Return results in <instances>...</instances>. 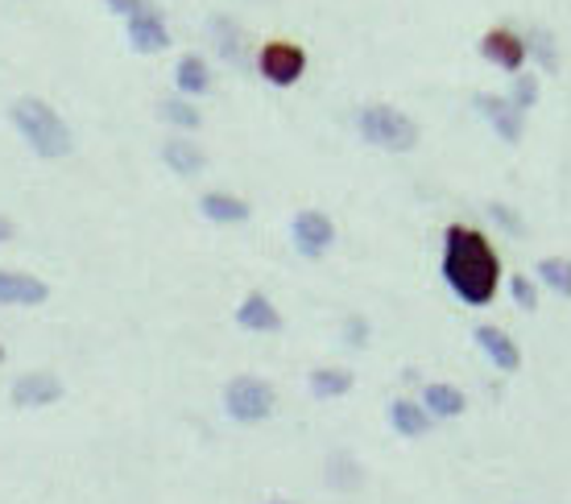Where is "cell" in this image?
I'll list each match as a JSON object with an SVG mask.
<instances>
[{
    "mask_svg": "<svg viewBox=\"0 0 571 504\" xmlns=\"http://www.w3.org/2000/svg\"><path fill=\"white\" fill-rule=\"evenodd\" d=\"M443 282L464 306H488L502 286V261L476 228L451 223L443 235Z\"/></svg>",
    "mask_w": 571,
    "mask_h": 504,
    "instance_id": "obj_1",
    "label": "cell"
},
{
    "mask_svg": "<svg viewBox=\"0 0 571 504\" xmlns=\"http://www.w3.org/2000/svg\"><path fill=\"white\" fill-rule=\"evenodd\" d=\"M9 120H13V129L30 141V150H34L37 157H67V153L75 150V136H70L67 120L58 117L46 100H37V96L13 100Z\"/></svg>",
    "mask_w": 571,
    "mask_h": 504,
    "instance_id": "obj_2",
    "label": "cell"
},
{
    "mask_svg": "<svg viewBox=\"0 0 571 504\" xmlns=\"http://www.w3.org/2000/svg\"><path fill=\"white\" fill-rule=\"evenodd\" d=\"M356 129L369 145L389 153H410L418 145V124L406 112L389 108V103H369L356 112Z\"/></svg>",
    "mask_w": 571,
    "mask_h": 504,
    "instance_id": "obj_3",
    "label": "cell"
},
{
    "mask_svg": "<svg viewBox=\"0 0 571 504\" xmlns=\"http://www.w3.org/2000/svg\"><path fill=\"white\" fill-rule=\"evenodd\" d=\"M277 405V393L270 381H261V376H237V381H228L224 388V409L232 421H241V426H257L274 414Z\"/></svg>",
    "mask_w": 571,
    "mask_h": 504,
    "instance_id": "obj_4",
    "label": "cell"
},
{
    "mask_svg": "<svg viewBox=\"0 0 571 504\" xmlns=\"http://www.w3.org/2000/svg\"><path fill=\"white\" fill-rule=\"evenodd\" d=\"M257 70L265 84L290 87V84H298L303 70H307V51L295 46V42H265L257 54Z\"/></svg>",
    "mask_w": 571,
    "mask_h": 504,
    "instance_id": "obj_5",
    "label": "cell"
},
{
    "mask_svg": "<svg viewBox=\"0 0 571 504\" xmlns=\"http://www.w3.org/2000/svg\"><path fill=\"white\" fill-rule=\"evenodd\" d=\"M472 103H476V112L488 120V129L502 136L505 145H518L521 133H526V112L514 108L509 96H488V91H481Z\"/></svg>",
    "mask_w": 571,
    "mask_h": 504,
    "instance_id": "obj_6",
    "label": "cell"
},
{
    "mask_svg": "<svg viewBox=\"0 0 571 504\" xmlns=\"http://www.w3.org/2000/svg\"><path fill=\"white\" fill-rule=\"evenodd\" d=\"M481 54H485L493 67L509 70V75H521V63L530 58V54H526V37L514 34L509 25H497V30H488V34L481 37Z\"/></svg>",
    "mask_w": 571,
    "mask_h": 504,
    "instance_id": "obj_7",
    "label": "cell"
},
{
    "mask_svg": "<svg viewBox=\"0 0 571 504\" xmlns=\"http://www.w3.org/2000/svg\"><path fill=\"white\" fill-rule=\"evenodd\" d=\"M290 235H295V249L315 261V256H323L331 249L336 228H331V219L323 211H298L295 223H290Z\"/></svg>",
    "mask_w": 571,
    "mask_h": 504,
    "instance_id": "obj_8",
    "label": "cell"
},
{
    "mask_svg": "<svg viewBox=\"0 0 571 504\" xmlns=\"http://www.w3.org/2000/svg\"><path fill=\"white\" fill-rule=\"evenodd\" d=\"M9 397H13V405H21V409H42V405L63 402V381H58L54 372H25V376L13 381Z\"/></svg>",
    "mask_w": 571,
    "mask_h": 504,
    "instance_id": "obj_9",
    "label": "cell"
},
{
    "mask_svg": "<svg viewBox=\"0 0 571 504\" xmlns=\"http://www.w3.org/2000/svg\"><path fill=\"white\" fill-rule=\"evenodd\" d=\"M208 37H211V46H216V54L224 58L228 67H249V37H244V30L232 18H224V13H211Z\"/></svg>",
    "mask_w": 571,
    "mask_h": 504,
    "instance_id": "obj_10",
    "label": "cell"
},
{
    "mask_svg": "<svg viewBox=\"0 0 571 504\" xmlns=\"http://www.w3.org/2000/svg\"><path fill=\"white\" fill-rule=\"evenodd\" d=\"M51 298V286L21 270H0V306H42Z\"/></svg>",
    "mask_w": 571,
    "mask_h": 504,
    "instance_id": "obj_11",
    "label": "cell"
},
{
    "mask_svg": "<svg viewBox=\"0 0 571 504\" xmlns=\"http://www.w3.org/2000/svg\"><path fill=\"white\" fill-rule=\"evenodd\" d=\"M476 348L493 360V369H502V372H518L521 369V348L514 343V336H505L502 327H493V322H481L476 331Z\"/></svg>",
    "mask_w": 571,
    "mask_h": 504,
    "instance_id": "obj_12",
    "label": "cell"
},
{
    "mask_svg": "<svg viewBox=\"0 0 571 504\" xmlns=\"http://www.w3.org/2000/svg\"><path fill=\"white\" fill-rule=\"evenodd\" d=\"M129 25V46L138 54H157L171 46V30H166V18L157 9H145L141 18L124 21Z\"/></svg>",
    "mask_w": 571,
    "mask_h": 504,
    "instance_id": "obj_13",
    "label": "cell"
},
{
    "mask_svg": "<svg viewBox=\"0 0 571 504\" xmlns=\"http://www.w3.org/2000/svg\"><path fill=\"white\" fill-rule=\"evenodd\" d=\"M237 322H241L244 331H253V336H274L282 331V315H277V306L265 298V294H249L241 306H237Z\"/></svg>",
    "mask_w": 571,
    "mask_h": 504,
    "instance_id": "obj_14",
    "label": "cell"
},
{
    "mask_svg": "<svg viewBox=\"0 0 571 504\" xmlns=\"http://www.w3.org/2000/svg\"><path fill=\"white\" fill-rule=\"evenodd\" d=\"M174 87H178V96H183V100L208 96L211 91L208 58H199V54H183V58H178V67H174Z\"/></svg>",
    "mask_w": 571,
    "mask_h": 504,
    "instance_id": "obj_15",
    "label": "cell"
},
{
    "mask_svg": "<svg viewBox=\"0 0 571 504\" xmlns=\"http://www.w3.org/2000/svg\"><path fill=\"white\" fill-rule=\"evenodd\" d=\"M162 162H166L178 178H195V174H204V166H208L204 150H199L195 141H183V136H174V141L162 145Z\"/></svg>",
    "mask_w": 571,
    "mask_h": 504,
    "instance_id": "obj_16",
    "label": "cell"
},
{
    "mask_svg": "<svg viewBox=\"0 0 571 504\" xmlns=\"http://www.w3.org/2000/svg\"><path fill=\"white\" fill-rule=\"evenodd\" d=\"M422 409H427L431 418H460V414L468 409V397L455 385L435 381V385L422 388Z\"/></svg>",
    "mask_w": 571,
    "mask_h": 504,
    "instance_id": "obj_17",
    "label": "cell"
},
{
    "mask_svg": "<svg viewBox=\"0 0 571 504\" xmlns=\"http://www.w3.org/2000/svg\"><path fill=\"white\" fill-rule=\"evenodd\" d=\"M199 211H204V219H211V223H244V219H249V202L228 195V190H208V195L199 199Z\"/></svg>",
    "mask_w": 571,
    "mask_h": 504,
    "instance_id": "obj_18",
    "label": "cell"
},
{
    "mask_svg": "<svg viewBox=\"0 0 571 504\" xmlns=\"http://www.w3.org/2000/svg\"><path fill=\"white\" fill-rule=\"evenodd\" d=\"M389 426L402 438H422L431 430V414L422 409V402H394L389 405Z\"/></svg>",
    "mask_w": 571,
    "mask_h": 504,
    "instance_id": "obj_19",
    "label": "cell"
},
{
    "mask_svg": "<svg viewBox=\"0 0 571 504\" xmlns=\"http://www.w3.org/2000/svg\"><path fill=\"white\" fill-rule=\"evenodd\" d=\"M307 385H311V397H319V402H336V397H344L348 388H352V372L348 369H315Z\"/></svg>",
    "mask_w": 571,
    "mask_h": 504,
    "instance_id": "obj_20",
    "label": "cell"
},
{
    "mask_svg": "<svg viewBox=\"0 0 571 504\" xmlns=\"http://www.w3.org/2000/svg\"><path fill=\"white\" fill-rule=\"evenodd\" d=\"M323 480H328V487H340V492H348V487H361L364 471H361V463H356L352 454L336 451L328 459V468H323Z\"/></svg>",
    "mask_w": 571,
    "mask_h": 504,
    "instance_id": "obj_21",
    "label": "cell"
},
{
    "mask_svg": "<svg viewBox=\"0 0 571 504\" xmlns=\"http://www.w3.org/2000/svg\"><path fill=\"white\" fill-rule=\"evenodd\" d=\"M538 282L559 298H571V256H542L538 261Z\"/></svg>",
    "mask_w": 571,
    "mask_h": 504,
    "instance_id": "obj_22",
    "label": "cell"
},
{
    "mask_svg": "<svg viewBox=\"0 0 571 504\" xmlns=\"http://www.w3.org/2000/svg\"><path fill=\"white\" fill-rule=\"evenodd\" d=\"M157 117L166 120V124H174V129H199V108L190 100H183V96H171V100L157 103Z\"/></svg>",
    "mask_w": 571,
    "mask_h": 504,
    "instance_id": "obj_23",
    "label": "cell"
},
{
    "mask_svg": "<svg viewBox=\"0 0 571 504\" xmlns=\"http://www.w3.org/2000/svg\"><path fill=\"white\" fill-rule=\"evenodd\" d=\"M526 54H530L542 70H559V51H554V37L547 34V30H530V34H526Z\"/></svg>",
    "mask_w": 571,
    "mask_h": 504,
    "instance_id": "obj_24",
    "label": "cell"
},
{
    "mask_svg": "<svg viewBox=\"0 0 571 504\" xmlns=\"http://www.w3.org/2000/svg\"><path fill=\"white\" fill-rule=\"evenodd\" d=\"M509 103L521 108V112H530L538 103V79L535 75H514V87H509Z\"/></svg>",
    "mask_w": 571,
    "mask_h": 504,
    "instance_id": "obj_25",
    "label": "cell"
},
{
    "mask_svg": "<svg viewBox=\"0 0 571 504\" xmlns=\"http://www.w3.org/2000/svg\"><path fill=\"white\" fill-rule=\"evenodd\" d=\"M488 216H493V223H497L505 235H526V219H521L509 202H488Z\"/></svg>",
    "mask_w": 571,
    "mask_h": 504,
    "instance_id": "obj_26",
    "label": "cell"
},
{
    "mask_svg": "<svg viewBox=\"0 0 571 504\" xmlns=\"http://www.w3.org/2000/svg\"><path fill=\"white\" fill-rule=\"evenodd\" d=\"M509 294H514V303H518L521 310H538V282H530L526 273L509 277Z\"/></svg>",
    "mask_w": 571,
    "mask_h": 504,
    "instance_id": "obj_27",
    "label": "cell"
},
{
    "mask_svg": "<svg viewBox=\"0 0 571 504\" xmlns=\"http://www.w3.org/2000/svg\"><path fill=\"white\" fill-rule=\"evenodd\" d=\"M344 343L348 348H364L369 343V322L361 315H348L344 319Z\"/></svg>",
    "mask_w": 571,
    "mask_h": 504,
    "instance_id": "obj_28",
    "label": "cell"
},
{
    "mask_svg": "<svg viewBox=\"0 0 571 504\" xmlns=\"http://www.w3.org/2000/svg\"><path fill=\"white\" fill-rule=\"evenodd\" d=\"M105 4L112 9V13H117V18H124V21H133V18H141L145 9H154L150 0H105Z\"/></svg>",
    "mask_w": 571,
    "mask_h": 504,
    "instance_id": "obj_29",
    "label": "cell"
},
{
    "mask_svg": "<svg viewBox=\"0 0 571 504\" xmlns=\"http://www.w3.org/2000/svg\"><path fill=\"white\" fill-rule=\"evenodd\" d=\"M13 232H18V228H13V219L0 216V244H4V240H13Z\"/></svg>",
    "mask_w": 571,
    "mask_h": 504,
    "instance_id": "obj_30",
    "label": "cell"
},
{
    "mask_svg": "<svg viewBox=\"0 0 571 504\" xmlns=\"http://www.w3.org/2000/svg\"><path fill=\"white\" fill-rule=\"evenodd\" d=\"M265 504H290V501H265Z\"/></svg>",
    "mask_w": 571,
    "mask_h": 504,
    "instance_id": "obj_31",
    "label": "cell"
},
{
    "mask_svg": "<svg viewBox=\"0 0 571 504\" xmlns=\"http://www.w3.org/2000/svg\"><path fill=\"white\" fill-rule=\"evenodd\" d=\"M0 360H4V348H0Z\"/></svg>",
    "mask_w": 571,
    "mask_h": 504,
    "instance_id": "obj_32",
    "label": "cell"
}]
</instances>
